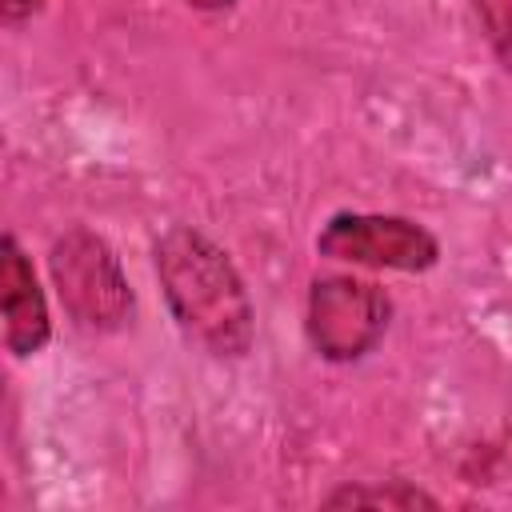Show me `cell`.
I'll list each match as a JSON object with an SVG mask.
<instances>
[{
    "label": "cell",
    "mask_w": 512,
    "mask_h": 512,
    "mask_svg": "<svg viewBox=\"0 0 512 512\" xmlns=\"http://www.w3.org/2000/svg\"><path fill=\"white\" fill-rule=\"evenodd\" d=\"M156 280L176 328L216 360H240L256 340V312L232 256L192 224L152 244Z\"/></svg>",
    "instance_id": "6da1fadb"
},
{
    "label": "cell",
    "mask_w": 512,
    "mask_h": 512,
    "mask_svg": "<svg viewBox=\"0 0 512 512\" xmlns=\"http://www.w3.org/2000/svg\"><path fill=\"white\" fill-rule=\"evenodd\" d=\"M48 272L56 284V296L64 312L88 328V332H120L136 316V292L120 268V256L112 244L76 224L64 236H56L48 252Z\"/></svg>",
    "instance_id": "7a4b0ae2"
},
{
    "label": "cell",
    "mask_w": 512,
    "mask_h": 512,
    "mask_svg": "<svg viewBox=\"0 0 512 512\" xmlns=\"http://www.w3.org/2000/svg\"><path fill=\"white\" fill-rule=\"evenodd\" d=\"M392 324V296L360 276H316L304 304V336L328 364H356L384 340Z\"/></svg>",
    "instance_id": "3957f363"
},
{
    "label": "cell",
    "mask_w": 512,
    "mask_h": 512,
    "mask_svg": "<svg viewBox=\"0 0 512 512\" xmlns=\"http://www.w3.org/2000/svg\"><path fill=\"white\" fill-rule=\"evenodd\" d=\"M316 252L372 272H428L440 264V240L396 212H332L316 232Z\"/></svg>",
    "instance_id": "277c9868"
},
{
    "label": "cell",
    "mask_w": 512,
    "mask_h": 512,
    "mask_svg": "<svg viewBox=\"0 0 512 512\" xmlns=\"http://www.w3.org/2000/svg\"><path fill=\"white\" fill-rule=\"evenodd\" d=\"M0 308H4V348L16 360L44 352V344L52 340V312L36 280V268L12 232H4L0 240Z\"/></svg>",
    "instance_id": "5b68a950"
},
{
    "label": "cell",
    "mask_w": 512,
    "mask_h": 512,
    "mask_svg": "<svg viewBox=\"0 0 512 512\" xmlns=\"http://www.w3.org/2000/svg\"><path fill=\"white\" fill-rule=\"evenodd\" d=\"M324 508H440V500L416 480H360L340 484L320 500Z\"/></svg>",
    "instance_id": "8992f818"
},
{
    "label": "cell",
    "mask_w": 512,
    "mask_h": 512,
    "mask_svg": "<svg viewBox=\"0 0 512 512\" xmlns=\"http://www.w3.org/2000/svg\"><path fill=\"white\" fill-rule=\"evenodd\" d=\"M480 32L504 72H512V0H472Z\"/></svg>",
    "instance_id": "52a82bcc"
},
{
    "label": "cell",
    "mask_w": 512,
    "mask_h": 512,
    "mask_svg": "<svg viewBox=\"0 0 512 512\" xmlns=\"http://www.w3.org/2000/svg\"><path fill=\"white\" fill-rule=\"evenodd\" d=\"M40 8H44V0H0V20H4L8 28H20V24H28Z\"/></svg>",
    "instance_id": "ba28073f"
},
{
    "label": "cell",
    "mask_w": 512,
    "mask_h": 512,
    "mask_svg": "<svg viewBox=\"0 0 512 512\" xmlns=\"http://www.w3.org/2000/svg\"><path fill=\"white\" fill-rule=\"evenodd\" d=\"M184 8H196V12H224V8H232L236 0H180Z\"/></svg>",
    "instance_id": "9c48e42d"
}]
</instances>
